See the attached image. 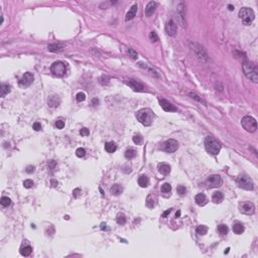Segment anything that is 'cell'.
<instances>
[{"label": "cell", "instance_id": "cell-45", "mask_svg": "<svg viewBox=\"0 0 258 258\" xmlns=\"http://www.w3.org/2000/svg\"><path fill=\"white\" fill-rule=\"evenodd\" d=\"M189 96H191L192 98H193V99H195V100H197L198 102H201V103H205L204 101H203L202 100V98H200L199 96L197 95V94H195V93H189Z\"/></svg>", "mask_w": 258, "mask_h": 258}, {"label": "cell", "instance_id": "cell-38", "mask_svg": "<svg viewBox=\"0 0 258 258\" xmlns=\"http://www.w3.org/2000/svg\"><path fill=\"white\" fill-rule=\"evenodd\" d=\"M85 99H86V94L83 93V92H80V93L77 94L76 96V100L78 102H84Z\"/></svg>", "mask_w": 258, "mask_h": 258}, {"label": "cell", "instance_id": "cell-11", "mask_svg": "<svg viewBox=\"0 0 258 258\" xmlns=\"http://www.w3.org/2000/svg\"><path fill=\"white\" fill-rule=\"evenodd\" d=\"M33 80H34V77H33V75L31 74V73H25V74L22 76V78L19 80L18 85H19V87H21V88H27L32 84Z\"/></svg>", "mask_w": 258, "mask_h": 258}, {"label": "cell", "instance_id": "cell-21", "mask_svg": "<svg viewBox=\"0 0 258 258\" xmlns=\"http://www.w3.org/2000/svg\"><path fill=\"white\" fill-rule=\"evenodd\" d=\"M159 170L161 174L163 176H166L170 172V166L166 163H159Z\"/></svg>", "mask_w": 258, "mask_h": 258}, {"label": "cell", "instance_id": "cell-1", "mask_svg": "<svg viewBox=\"0 0 258 258\" xmlns=\"http://www.w3.org/2000/svg\"><path fill=\"white\" fill-rule=\"evenodd\" d=\"M242 69L245 76L249 80H251L254 83L258 82V70L255 64L252 62H245V63H243Z\"/></svg>", "mask_w": 258, "mask_h": 258}, {"label": "cell", "instance_id": "cell-26", "mask_svg": "<svg viewBox=\"0 0 258 258\" xmlns=\"http://www.w3.org/2000/svg\"><path fill=\"white\" fill-rule=\"evenodd\" d=\"M138 184L141 188H147L149 184V178L146 176H140L138 178Z\"/></svg>", "mask_w": 258, "mask_h": 258}, {"label": "cell", "instance_id": "cell-20", "mask_svg": "<svg viewBox=\"0 0 258 258\" xmlns=\"http://www.w3.org/2000/svg\"><path fill=\"white\" fill-rule=\"evenodd\" d=\"M195 201L196 203H197V205H199V206H205V205L208 203V199H207V197L204 195V194H198L197 196L195 197Z\"/></svg>", "mask_w": 258, "mask_h": 258}, {"label": "cell", "instance_id": "cell-41", "mask_svg": "<svg viewBox=\"0 0 258 258\" xmlns=\"http://www.w3.org/2000/svg\"><path fill=\"white\" fill-rule=\"evenodd\" d=\"M33 182L31 180H25L23 182V186L24 188H26V189H31V188L33 187Z\"/></svg>", "mask_w": 258, "mask_h": 258}, {"label": "cell", "instance_id": "cell-23", "mask_svg": "<svg viewBox=\"0 0 258 258\" xmlns=\"http://www.w3.org/2000/svg\"><path fill=\"white\" fill-rule=\"evenodd\" d=\"M213 202L216 203V204H220V203L223 202L224 200V195L222 192H216V193L213 194V197H212Z\"/></svg>", "mask_w": 258, "mask_h": 258}, {"label": "cell", "instance_id": "cell-53", "mask_svg": "<svg viewBox=\"0 0 258 258\" xmlns=\"http://www.w3.org/2000/svg\"><path fill=\"white\" fill-rule=\"evenodd\" d=\"M98 103H99V100L96 99V98H95V99L92 100V105H93V106H96V105H97Z\"/></svg>", "mask_w": 258, "mask_h": 258}, {"label": "cell", "instance_id": "cell-44", "mask_svg": "<svg viewBox=\"0 0 258 258\" xmlns=\"http://www.w3.org/2000/svg\"><path fill=\"white\" fill-rule=\"evenodd\" d=\"M109 77L108 76H102L101 78H100V84L101 85H107L109 83Z\"/></svg>", "mask_w": 258, "mask_h": 258}, {"label": "cell", "instance_id": "cell-39", "mask_svg": "<svg viewBox=\"0 0 258 258\" xmlns=\"http://www.w3.org/2000/svg\"><path fill=\"white\" fill-rule=\"evenodd\" d=\"M128 54H129V56L133 60H136L137 58H138V54H137L133 48H129V50H128Z\"/></svg>", "mask_w": 258, "mask_h": 258}, {"label": "cell", "instance_id": "cell-37", "mask_svg": "<svg viewBox=\"0 0 258 258\" xmlns=\"http://www.w3.org/2000/svg\"><path fill=\"white\" fill-rule=\"evenodd\" d=\"M142 140H143V138L140 134H136L133 136V142H134L135 144H137V145L141 144V143H142Z\"/></svg>", "mask_w": 258, "mask_h": 258}, {"label": "cell", "instance_id": "cell-49", "mask_svg": "<svg viewBox=\"0 0 258 258\" xmlns=\"http://www.w3.org/2000/svg\"><path fill=\"white\" fill-rule=\"evenodd\" d=\"M33 129H34L35 131H39L41 129V125L39 122H35L34 124H33Z\"/></svg>", "mask_w": 258, "mask_h": 258}, {"label": "cell", "instance_id": "cell-30", "mask_svg": "<svg viewBox=\"0 0 258 258\" xmlns=\"http://www.w3.org/2000/svg\"><path fill=\"white\" fill-rule=\"evenodd\" d=\"M11 89L10 86L7 84H2L1 85V97H5L8 93H10Z\"/></svg>", "mask_w": 258, "mask_h": 258}, {"label": "cell", "instance_id": "cell-55", "mask_svg": "<svg viewBox=\"0 0 258 258\" xmlns=\"http://www.w3.org/2000/svg\"><path fill=\"white\" fill-rule=\"evenodd\" d=\"M52 187H56V186H58V182H56V180H52Z\"/></svg>", "mask_w": 258, "mask_h": 258}, {"label": "cell", "instance_id": "cell-2", "mask_svg": "<svg viewBox=\"0 0 258 258\" xmlns=\"http://www.w3.org/2000/svg\"><path fill=\"white\" fill-rule=\"evenodd\" d=\"M136 118L144 126H150L153 121V112L149 108H143L137 111Z\"/></svg>", "mask_w": 258, "mask_h": 258}, {"label": "cell", "instance_id": "cell-15", "mask_svg": "<svg viewBox=\"0 0 258 258\" xmlns=\"http://www.w3.org/2000/svg\"><path fill=\"white\" fill-rule=\"evenodd\" d=\"M176 31H178V27H176V24L174 20H169V21L166 22V24H165V31H166V33L169 36H174L176 34Z\"/></svg>", "mask_w": 258, "mask_h": 258}, {"label": "cell", "instance_id": "cell-48", "mask_svg": "<svg viewBox=\"0 0 258 258\" xmlns=\"http://www.w3.org/2000/svg\"><path fill=\"white\" fill-rule=\"evenodd\" d=\"M34 169H35V167L33 166V165H28V166H26L25 171L27 174H32L33 171H34Z\"/></svg>", "mask_w": 258, "mask_h": 258}, {"label": "cell", "instance_id": "cell-46", "mask_svg": "<svg viewBox=\"0 0 258 258\" xmlns=\"http://www.w3.org/2000/svg\"><path fill=\"white\" fill-rule=\"evenodd\" d=\"M80 134L82 135V136H88V135L90 134L89 129H88V128H86V127L82 128V129L80 130Z\"/></svg>", "mask_w": 258, "mask_h": 258}, {"label": "cell", "instance_id": "cell-54", "mask_svg": "<svg viewBox=\"0 0 258 258\" xmlns=\"http://www.w3.org/2000/svg\"><path fill=\"white\" fill-rule=\"evenodd\" d=\"M101 230H108V228H107V225L106 224H104V223H102L101 224Z\"/></svg>", "mask_w": 258, "mask_h": 258}, {"label": "cell", "instance_id": "cell-14", "mask_svg": "<svg viewBox=\"0 0 258 258\" xmlns=\"http://www.w3.org/2000/svg\"><path fill=\"white\" fill-rule=\"evenodd\" d=\"M178 16L180 25L184 27L186 26V12H184V4L182 2H180L178 5Z\"/></svg>", "mask_w": 258, "mask_h": 258}, {"label": "cell", "instance_id": "cell-47", "mask_svg": "<svg viewBox=\"0 0 258 258\" xmlns=\"http://www.w3.org/2000/svg\"><path fill=\"white\" fill-rule=\"evenodd\" d=\"M56 128H59V129H63L65 127V122L62 121V120H59V121L56 122Z\"/></svg>", "mask_w": 258, "mask_h": 258}, {"label": "cell", "instance_id": "cell-27", "mask_svg": "<svg viewBox=\"0 0 258 258\" xmlns=\"http://www.w3.org/2000/svg\"><path fill=\"white\" fill-rule=\"evenodd\" d=\"M122 192H123V188H122V186H120V184H114L112 188H111V193L113 194L114 196H119L122 194Z\"/></svg>", "mask_w": 258, "mask_h": 258}, {"label": "cell", "instance_id": "cell-18", "mask_svg": "<svg viewBox=\"0 0 258 258\" xmlns=\"http://www.w3.org/2000/svg\"><path fill=\"white\" fill-rule=\"evenodd\" d=\"M60 103H61V100H60V98L58 97V96L52 95V96L48 97V105L50 107H52V108H56V107H58L60 105Z\"/></svg>", "mask_w": 258, "mask_h": 258}, {"label": "cell", "instance_id": "cell-7", "mask_svg": "<svg viewBox=\"0 0 258 258\" xmlns=\"http://www.w3.org/2000/svg\"><path fill=\"white\" fill-rule=\"evenodd\" d=\"M237 184H238L241 189L246 190V191H252L254 188L252 180L248 176H245V174L239 176L237 178Z\"/></svg>", "mask_w": 258, "mask_h": 258}, {"label": "cell", "instance_id": "cell-22", "mask_svg": "<svg viewBox=\"0 0 258 258\" xmlns=\"http://www.w3.org/2000/svg\"><path fill=\"white\" fill-rule=\"evenodd\" d=\"M244 230H245V228H244V226H243L242 223L237 222V223H235L234 225H233V232H234L235 234H237V235L242 234V233L244 232Z\"/></svg>", "mask_w": 258, "mask_h": 258}, {"label": "cell", "instance_id": "cell-9", "mask_svg": "<svg viewBox=\"0 0 258 258\" xmlns=\"http://www.w3.org/2000/svg\"><path fill=\"white\" fill-rule=\"evenodd\" d=\"M206 184L209 188H219L222 184V178L218 174H211L207 178Z\"/></svg>", "mask_w": 258, "mask_h": 258}, {"label": "cell", "instance_id": "cell-29", "mask_svg": "<svg viewBox=\"0 0 258 258\" xmlns=\"http://www.w3.org/2000/svg\"><path fill=\"white\" fill-rule=\"evenodd\" d=\"M32 252V248L31 246H24L20 249V254L22 256H29Z\"/></svg>", "mask_w": 258, "mask_h": 258}, {"label": "cell", "instance_id": "cell-16", "mask_svg": "<svg viewBox=\"0 0 258 258\" xmlns=\"http://www.w3.org/2000/svg\"><path fill=\"white\" fill-rule=\"evenodd\" d=\"M159 104H161V108H162L165 112H176V111H178L176 107L174 106V105L171 104L170 102H168L167 100H164V99L161 100V101H159Z\"/></svg>", "mask_w": 258, "mask_h": 258}, {"label": "cell", "instance_id": "cell-3", "mask_svg": "<svg viewBox=\"0 0 258 258\" xmlns=\"http://www.w3.org/2000/svg\"><path fill=\"white\" fill-rule=\"evenodd\" d=\"M221 143L213 136H207L205 139V148L210 154L217 155L221 150Z\"/></svg>", "mask_w": 258, "mask_h": 258}, {"label": "cell", "instance_id": "cell-43", "mask_svg": "<svg viewBox=\"0 0 258 258\" xmlns=\"http://www.w3.org/2000/svg\"><path fill=\"white\" fill-rule=\"evenodd\" d=\"M149 38L152 42H156V41L159 40V36H157L155 31H151V32L149 33Z\"/></svg>", "mask_w": 258, "mask_h": 258}, {"label": "cell", "instance_id": "cell-40", "mask_svg": "<svg viewBox=\"0 0 258 258\" xmlns=\"http://www.w3.org/2000/svg\"><path fill=\"white\" fill-rule=\"evenodd\" d=\"M85 154H86V150H85L84 148L80 147L76 150V155L78 156V157H84Z\"/></svg>", "mask_w": 258, "mask_h": 258}, {"label": "cell", "instance_id": "cell-4", "mask_svg": "<svg viewBox=\"0 0 258 258\" xmlns=\"http://www.w3.org/2000/svg\"><path fill=\"white\" fill-rule=\"evenodd\" d=\"M239 18L242 20L243 24L250 25L255 18V13L249 7H243L239 10Z\"/></svg>", "mask_w": 258, "mask_h": 258}, {"label": "cell", "instance_id": "cell-12", "mask_svg": "<svg viewBox=\"0 0 258 258\" xmlns=\"http://www.w3.org/2000/svg\"><path fill=\"white\" fill-rule=\"evenodd\" d=\"M162 148L164 151L168 152V153L174 152L178 148V142L176 140H174V139H168V140H166L163 143Z\"/></svg>", "mask_w": 258, "mask_h": 258}, {"label": "cell", "instance_id": "cell-42", "mask_svg": "<svg viewBox=\"0 0 258 258\" xmlns=\"http://www.w3.org/2000/svg\"><path fill=\"white\" fill-rule=\"evenodd\" d=\"M176 191H178V195H180V196L186 195V193H187V189H186V187H184V186H178Z\"/></svg>", "mask_w": 258, "mask_h": 258}, {"label": "cell", "instance_id": "cell-52", "mask_svg": "<svg viewBox=\"0 0 258 258\" xmlns=\"http://www.w3.org/2000/svg\"><path fill=\"white\" fill-rule=\"evenodd\" d=\"M170 212H171V209H168V210H166V211H165V212L162 214V217H163V218H165V217H166L167 215H168Z\"/></svg>", "mask_w": 258, "mask_h": 258}, {"label": "cell", "instance_id": "cell-28", "mask_svg": "<svg viewBox=\"0 0 258 258\" xmlns=\"http://www.w3.org/2000/svg\"><path fill=\"white\" fill-rule=\"evenodd\" d=\"M155 202H156L155 197H154L152 194L148 195L147 199H146V206H147L148 208H153V207L155 206Z\"/></svg>", "mask_w": 258, "mask_h": 258}, {"label": "cell", "instance_id": "cell-51", "mask_svg": "<svg viewBox=\"0 0 258 258\" xmlns=\"http://www.w3.org/2000/svg\"><path fill=\"white\" fill-rule=\"evenodd\" d=\"M48 165L50 166V168L54 169V166L56 165V163L54 162V161H48Z\"/></svg>", "mask_w": 258, "mask_h": 258}, {"label": "cell", "instance_id": "cell-31", "mask_svg": "<svg viewBox=\"0 0 258 258\" xmlns=\"http://www.w3.org/2000/svg\"><path fill=\"white\" fill-rule=\"evenodd\" d=\"M136 156V150L132 149V148H129L125 151V157L127 159H132Z\"/></svg>", "mask_w": 258, "mask_h": 258}, {"label": "cell", "instance_id": "cell-10", "mask_svg": "<svg viewBox=\"0 0 258 258\" xmlns=\"http://www.w3.org/2000/svg\"><path fill=\"white\" fill-rule=\"evenodd\" d=\"M239 209L241 213L246 215H252L255 212V206L251 202H242L239 204Z\"/></svg>", "mask_w": 258, "mask_h": 258}, {"label": "cell", "instance_id": "cell-8", "mask_svg": "<svg viewBox=\"0 0 258 258\" xmlns=\"http://www.w3.org/2000/svg\"><path fill=\"white\" fill-rule=\"evenodd\" d=\"M241 124L244 127L246 131L248 132H255L256 129H257V123H256V120L254 119L251 116H245V117L242 118V121H241Z\"/></svg>", "mask_w": 258, "mask_h": 258}, {"label": "cell", "instance_id": "cell-13", "mask_svg": "<svg viewBox=\"0 0 258 258\" xmlns=\"http://www.w3.org/2000/svg\"><path fill=\"white\" fill-rule=\"evenodd\" d=\"M125 84L128 85V86H129L131 89H133L134 91H136V92H142V91H144V86H143L141 83H139L138 81H135V80H132V79H130V80L125 81Z\"/></svg>", "mask_w": 258, "mask_h": 258}, {"label": "cell", "instance_id": "cell-34", "mask_svg": "<svg viewBox=\"0 0 258 258\" xmlns=\"http://www.w3.org/2000/svg\"><path fill=\"white\" fill-rule=\"evenodd\" d=\"M161 193H170L171 191V186L169 184H167V182H165V184H163L162 186H161Z\"/></svg>", "mask_w": 258, "mask_h": 258}, {"label": "cell", "instance_id": "cell-36", "mask_svg": "<svg viewBox=\"0 0 258 258\" xmlns=\"http://www.w3.org/2000/svg\"><path fill=\"white\" fill-rule=\"evenodd\" d=\"M116 221H117V223L119 224V225H124V224L126 223V218L124 215L120 214L117 216V219H116Z\"/></svg>", "mask_w": 258, "mask_h": 258}, {"label": "cell", "instance_id": "cell-35", "mask_svg": "<svg viewBox=\"0 0 258 258\" xmlns=\"http://www.w3.org/2000/svg\"><path fill=\"white\" fill-rule=\"evenodd\" d=\"M218 232L221 235H226L228 233V227L226 225H224V224L218 226Z\"/></svg>", "mask_w": 258, "mask_h": 258}, {"label": "cell", "instance_id": "cell-6", "mask_svg": "<svg viewBox=\"0 0 258 258\" xmlns=\"http://www.w3.org/2000/svg\"><path fill=\"white\" fill-rule=\"evenodd\" d=\"M50 71H52V75L56 77H64L67 73V67L66 65L61 61H58V62H54V64L52 65L50 67Z\"/></svg>", "mask_w": 258, "mask_h": 258}, {"label": "cell", "instance_id": "cell-32", "mask_svg": "<svg viewBox=\"0 0 258 258\" xmlns=\"http://www.w3.org/2000/svg\"><path fill=\"white\" fill-rule=\"evenodd\" d=\"M196 231H197V233L199 235H205V234H207V232H208V227L205 225H200V226H198Z\"/></svg>", "mask_w": 258, "mask_h": 258}, {"label": "cell", "instance_id": "cell-5", "mask_svg": "<svg viewBox=\"0 0 258 258\" xmlns=\"http://www.w3.org/2000/svg\"><path fill=\"white\" fill-rule=\"evenodd\" d=\"M191 48H192V50L194 52V54H195V56H197V59L200 62L205 63V62H207L209 60L208 54H207V52L205 50V48L202 46H200L197 42H192Z\"/></svg>", "mask_w": 258, "mask_h": 258}, {"label": "cell", "instance_id": "cell-17", "mask_svg": "<svg viewBox=\"0 0 258 258\" xmlns=\"http://www.w3.org/2000/svg\"><path fill=\"white\" fill-rule=\"evenodd\" d=\"M156 7H157V3L155 1H150V2L147 3V5L145 6V9H144V12H145L146 16H151L153 14V12L155 11Z\"/></svg>", "mask_w": 258, "mask_h": 258}, {"label": "cell", "instance_id": "cell-33", "mask_svg": "<svg viewBox=\"0 0 258 258\" xmlns=\"http://www.w3.org/2000/svg\"><path fill=\"white\" fill-rule=\"evenodd\" d=\"M0 204H1L2 207H8L11 204V200L8 197H2L1 198V201H0Z\"/></svg>", "mask_w": 258, "mask_h": 258}, {"label": "cell", "instance_id": "cell-19", "mask_svg": "<svg viewBox=\"0 0 258 258\" xmlns=\"http://www.w3.org/2000/svg\"><path fill=\"white\" fill-rule=\"evenodd\" d=\"M137 9H138L137 4H133L132 6H131V8L129 9V11H128L127 14H126V17H125L126 21H129V20L133 19V18L135 17V15H136V13H137Z\"/></svg>", "mask_w": 258, "mask_h": 258}, {"label": "cell", "instance_id": "cell-56", "mask_svg": "<svg viewBox=\"0 0 258 258\" xmlns=\"http://www.w3.org/2000/svg\"><path fill=\"white\" fill-rule=\"evenodd\" d=\"M180 216V211H178V212L176 213V218H178Z\"/></svg>", "mask_w": 258, "mask_h": 258}, {"label": "cell", "instance_id": "cell-58", "mask_svg": "<svg viewBox=\"0 0 258 258\" xmlns=\"http://www.w3.org/2000/svg\"><path fill=\"white\" fill-rule=\"evenodd\" d=\"M229 250H230V248H227V249L225 250V252H224V253H225V254L228 253V252H229Z\"/></svg>", "mask_w": 258, "mask_h": 258}, {"label": "cell", "instance_id": "cell-24", "mask_svg": "<svg viewBox=\"0 0 258 258\" xmlns=\"http://www.w3.org/2000/svg\"><path fill=\"white\" fill-rule=\"evenodd\" d=\"M63 48H64V46L59 44H50L48 46V50L52 52H60L63 50Z\"/></svg>", "mask_w": 258, "mask_h": 258}, {"label": "cell", "instance_id": "cell-57", "mask_svg": "<svg viewBox=\"0 0 258 258\" xmlns=\"http://www.w3.org/2000/svg\"><path fill=\"white\" fill-rule=\"evenodd\" d=\"M233 9H234V7L232 5H229V10H233Z\"/></svg>", "mask_w": 258, "mask_h": 258}, {"label": "cell", "instance_id": "cell-25", "mask_svg": "<svg viewBox=\"0 0 258 258\" xmlns=\"http://www.w3.org/2000/svg\"><path fill=\"white\" fill-rule=\"evenodd\" d=\"M116 149H117V145H116V143H114L113 141H109L105 144V150L109 153H113V152H115Z\"/></svg>", "mask_w": 258, "mask_h": 258}, {"label": "cell", "instance_id": "cell-50", "mask_svg": "<svg viewBox=\"0 0 258 258\" xmlns=\"http://www.w3.org/2000/svg\"><path fill=\"white\" fill-rule=\"evenodd\" d=\"M81 194V190L79 189V188H77V189H75L74 191H73V196H74L75 198H78L79 196H80Z\"/></svg>", "mask_w": 258, "mask_h": 258}]
</instances>
